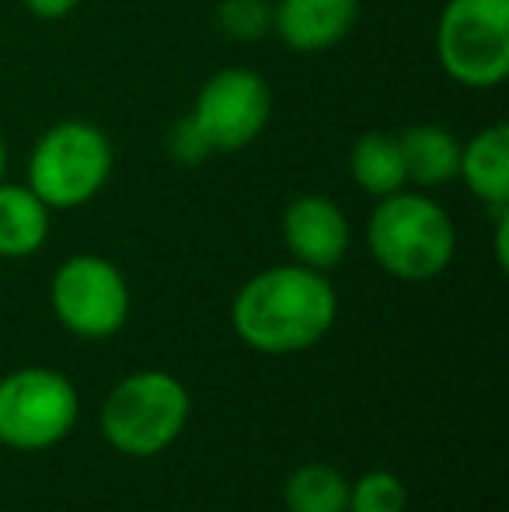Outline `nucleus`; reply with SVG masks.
<instances>
[{
	"instance_id": "obj_1",
	"label": "nucleus",
	"mask_w": 509,
	"mask_h": 512,
	"mask_svg": "<svg viewBox=\"0 0 509 512\" xmlns=\"http://www.w3.org/2000/svg\"><path fill=\"white\" fill-rule=\"evenodd\" d=\"M339 297L325 272L307 265H272L238 290L231 321L238 338L265 356H290L332 331Z\"/></svg>"
},
{
	"instance_id": "obj_2",
	"label": "nucleus",
	"mask_w": 509,
	"mask_h": 512,
	"mask_svg": "<svg viewBox=\"0 0 509 512\" xmlns=\"http://www.w3.org/2000/svg\"><path fill=\"white\" fill-rule=\"evenodd\" d=\"M374 262L401 283H429L454 262L457 230L447 209L422 192H391L377 199L367 223Z\"/></svg>"
},
{
	"instance_id": "obj_3",
	"label": "nucleus",
	"mask_w": 509,
	"mask_h": 512,
	"mask_svg": "<svg viewBox=\"0 0 509 512\" xmlns=\"http://www.w3.org/2000/svg\"><path fill=\"white\" fill-rule=\"evenodd\" d=\"M189 391L168 370L129 373L102 405V436L126 457H154L182 436L189 422Z\"/></svg>"
},
{
	"instance_id": "obj_4",
	"label": "nucleus",
	"mask_w": 509,
	"mask_h": 512,
	"mask_svg": "<svg viewBox=\"0 0 509 512\" xmlns=\"http://www.w3.org/2000/svg\"><path fill=\"white\" fill-rule=\"evenodd\" d=\"M112 143L84 119H63L39 136L28 157V189L49 209H77L98 196L112 175Z\"/></svg>"
},
{
	"instance_id": "obj_5",
	"label": "nucleus",
	"mask_w": 509,
	"mask_h": 512,
	"mask_svg": "<svg viewBox=\"0 0 509 512\" xmlns=\"http://www.w3.org/2000/svg\"><path fill=\"white\" fill-rule=\"evenodd\" d=\"M436 60L464 88H496L509 74V0H447Z\"/></svg>"
},
{
	"instance_id": "obj_6",
	"label": "nucleus",
	"mask_w": 509,
	"mask_h": 512,
	"mask_svg": "<svg viewBox=\"0 0 509 512\" xmlns=\"http://www.w3.org/2000/svg\"><path fill=\"white\" fill-rule=\"evenodd\" d=\"M81 415L77 387L67 373L25 366L0 380V443L21 453L63 443Z\"/></svg>"
},
{
	"instance_id": "obj_7",
	"label": "nucleus",
	"mask_w": 509,
	"mask_h": 512,
	"mask_svg": "<svg viewBox=\"0 0 509 512\" xmlns=\"http://www.w3.org/2000/svg\"><path fill=\"white\" fill-rule=\"evenodd\" d=\"M49 304L56 321L81 338H112L129 317V286L116 262L74 255L53 272Z\"/></svg>"
},
{
	"instance_id": "obj_8",
	"label": "nucleus",
	"mask_w": 509,
	"mask_h": 512,
	"mask_svg": "<svg viewBox=\"0 0 509 512\" xmlns=\"http://www.w3.org/2000/svg\"><path fill=\"white\" fill-rule=\"evenodd\" d=\"M269 115V84L255 70L227 67L199 88L189 119L206 140L210 154H231V150H245L248 143L258 140Z\"/></svg>"
},
{
	"instance_id": "obj_9",
	"label": "nucleus",
	"mask_w": 509,
	"mask_h": 512,
	"mask_svg": "<svg viewBox=\"0 0 509 512\" xmlns=\"http://www.w3.org/2000/svg\"><path fill=\"white\" fill-rule=\"evenodd\" d=\"M283 241L293 262L328 272L349 251V220L328 196H297L283 213Z\"/></svg>"
},
{
	"instance_id": "obj_10",
	"label": "nucleus",
	"mask_w": 509,
	"mask_h": 512,
	"mask_svg": "<svg viewBox=\"0 0 509 512\" xmlns=\"http://www.w3.org/2000/svg\"><path fill=\"white\" fill-rule=\"evenodd\" d=\"M360 0H279L272 4V32L297 53L332 49L353 32Z\"/></svg>"
},
{
	"instance_id": "obj_11",
	"label": "nucleus",
	"mask_w": 509,
	"mask_h": 512,
	"mask_svg": "<svg viewBox=\"0 0 509 512\" xmlns=\"http://www.w3.org/2000/svg\"><path fill=\"white\" fill-rule=\"evenodd\" d=\"M457 178H464L471 196L492 209L509 206V129L503 122L485 126L468 143H461Z\"/></svg>"
},
{
	"instance_id": "obj_12",
	"label": "nucleus",
	"mask_w": 509,
	"mask_h": 512,
	"mask_svg": "<svg viewBox=\"0 0 509 512\" xmlns=\"http://www.w3.org/2000/svg\"><path fill=\"white\" fill-rule=\"evenodd\" d=\"M401 143V161H405V178L419 189H436L457 178V164H461V143L454 133L443 126L422 122V126H408L398 136Z\"/></svg>"
},
{
	"instance_id": "obj_13",
	"label": "nucleus",
	"mask_w": 509,
	"mask_h": 512,
	"mask_svg": "<svg viewBox=\"0 0 509 512\" xmlns=\"http://www.w3.org/2000/svg\"><path fill=\"white\" fill-rule=\"evenodd\" d=\"M49 237V206L28 185L0 178V258H28Z\"/></svg>"
},
{
	"instance_id": "obj_14",
	"label": "nucleus",
	"mask_w": 509,
	"mask_h": 512,
	"mask_svg": "<svg viewBox=\"0 0 509 512\" xmlns=\"http://www.w3.org/2000/svg\"><path fill=\"white\" fill-rule=\"evenodd\" d=\"M349 171L353 182L360 185L367 196L384 199L391 192L405 189V161H401V143L394 133L384 129H370L349 150Z\"/></svg>"
},
{
	"instance_id": "obj_15",
	"label": "nucleus",
	"mask_w": 509,
	"mask_h": 512,
	"mask_svg": "<svg viewBox=\"0 0 509 512\" xmlns=\"http://www.w3.org/2000/svg\"><path fill=\"white\" fill-rule=\"evenodd\" d=\"M283 502L290 512H346L349 481L332 464H300L286 478Z\"/></svg>"
},
{
	"instance_id": "obj_16",
	"label": "nucleus",
	"mask_w": 509,
	"mask_h": 512,
	"mask_svg": "<svg viewBox=\"0 0 509 512\" xmlns=\"http://www.w3.org/2000/svg\"><path fill=\"white\" fill-rule=\"evenodd\" d=\"M405 506H408L405 481L391 471H370L349 485L346 512H405Z\"/></svg>"
},
{
	"instance_id": "obj_17",
	"label": "nucleus",
	"mask_w": 509,
	"mask_h": 512,
	"mask_svg": "<svg viewBox=\"0 0 509 512\" xmlns=\"http://www.w3.org/2000/svg\"><path fill=\"white\" fill-rule=\"evenodd\" d=\"M217 21L231 39L255 42L272 32V4L269 0H220Z\"/></svg>"
},
{
	"instance_id": "obj_18",
	"label": "nucleus",
	"mask_w": 509,
	"mask_h": 512,
	"mask_svg": "<svg viewBox=\"0 0 509 512\" xmlns=\"http://www.w3.org/2000/svg\"><path fill=\"white\" fill-rule=\"evenodd\" d=\"M168 154L175 157V161H182V164H196V161H203V157L210 154V147H206V140L199 136V129L192 126L189 115H185V119L178 122L175 129H171Z\"/></svg>"
},
{
	"instance_id": "obj_19",
	"label": "nucleus",
	"mask_w": 509,
	"mask_h": 512,
	"mask_svg": "<svg viewBox=\"0 0 509 512\" xmlns=\"http://www.w3.org/2000/svg\"><path fill=\"white\" fill-rule=\"evenodd\" d=\"M21 4H25V11L35 14V18L56 21V18H63V14L74 11L77 0H21Z\"/></svg>"
},
{
	"instance_id": "obj_20",
	"label": "nucleus",
	"mask_w": 509,
	"mask_h": 512,
	"mask_svg": "<svg viewBox=\"0 0 509 512\" xmlns=\"http://www.w3.org/2000/svg\"><path fill=\"white\" fill-rule=\"evenodd\" d=\"M4 168H7V150H4V136H0V178H4Z\"/></svg>"
}]
</instances>
